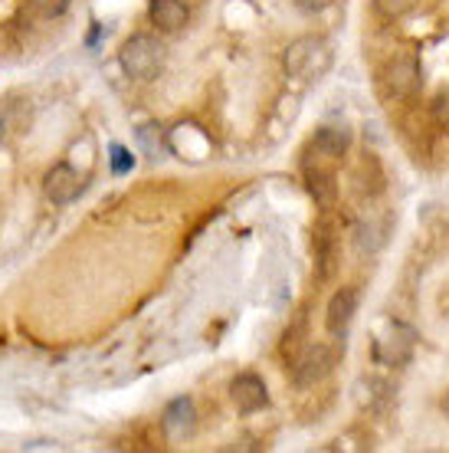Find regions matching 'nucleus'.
I'll use <instances>...</instances> for the list:
<instances>
[{"label": "nucleus", "instance_id": "nucleus-13", "mask_svg": "<svg viewBox=\"0 0 449 453\" xmlns=\"http://www.w3.org/2000/svg\"><path fill=\"white\" fill-rule=\"evenodd\" d=\"M410 349H414V339H410V332L400 329V326H393V332L387 339H377V355H381L387 365H404L410 358Z\"/></svg>", "mask_w": 449, "mask_h": 453}, {"label": "nucleus", "instance_id": "nucleus-6", "mask_svg": "<svg viewBox=\"0 0 449 453\" xmlns=\"http://www.w3.org/2000/svg\"><path fill=\"white\" fill-rule=\"evenodd\" d=\"M331 365H335V355H331L328 345L318 342L312 349H305V355L295 358V374H293L295 388H302V391L305 388H315L328 372H331Z\"/></svg>", "mask_w": 449, "mask_h": 453}, {"label": "nucleus", "instance_id": "nucleus-5", "mask_svg": "<svg viewBox=\"0 0 449 453\" xmlns=\"http://www.w3.org/2000/svg\"><path fill=\"white\" fill-rule=\"evenodd\" d=\"M351 148V132L345 125H325V128H318L308 142V155L315 158V165H322V168H331L338 161L348 155Z\"/></svg>", "mask_w": 449, "mask_h": 453}, {"label": "nucleus", "instance_id": "nucleus-18", "mask_svg": "<svg viewBox=\"0 0 449 453\" xmlns=\"http://www.w3.org/2000/svg\"><path fill=\"white\" fill-rule=\"evenodd\" d=\"M416 0H374V7L387 17V20H397V17H404L407 11H414Z\"/></svg>", "mask_w": 449, "mask_h": 453}, {"label": "nucleus", "instance_id": "nucleus-7", "mask_svg": "<svg viewBox=\"0 0 449 453\" xmlns=\"http://www.w3.org/2000/svg\"><path fill=\"white\" fill-rule=\"evenodd\" d=\"M230 397H233L236 411L243 414H253V411H263L270 404V391H266V381L259 374H236L233 385H230Z\"/></svg>", "mask_w": 449, "mask_h": 453}, {"label": "nucleus", "instance_id": "nucleus-8", "mask_svg": "<svg viewBox=\"0 0 449 453\" xmlns=\"http://www.w3.org/2000/svg\"><path fill=\"white\" fill-rule=\"evenodd\" d=\"M161 427L168 434V441L174 443L187 441L194 434V427H197V411H194L191 397H174L168 404V411H164V418H161Z\"/></svg>", "mask_w": 449, "mask_h": 453}, {"label": "nucleus", "instance_id": "nucleus-19", "mask_svg": "<svg viewBox=\"0 0 449 453\" xmlns=\"http://www.w3.org/2000/svg\"><path fill=\"white\" fill-rule=\"evenodd\" d=\"M293 4H295V11H302V13H322L331 0H293Z\"/></svg>", "mask_w": 449, "mask_h": 453}, {"label": "nucleus", "instance_id": "nucleus-14", "mask_svg": "<svg viewBox=\"0 0 449 453\" xmlns=\"http://www.w3.org/2000/svg\"><path fill=\"white\" fill-rule=\"evenodd\" d=\"M354 243H358V253H377L384 243V226L371 224V220H361L358 234H354Z\"/></svg>", "mask_w": 449, "mask_h": 453}, {"label": "nucleus", "instance_id": "nucleus-16", "mask_svg": "<svg viewBox=\"0 0 449 453\" xmlns=\"http://www.w3.org/2000/svg\"><path fill=\"white\" fill-rule=\"evenodd\" d=\"M109 161H112V174H118V178L135 168V155L125 145H109Z\"/></svg>", "mask_w": 449, "mask_h": 453}, {"label": "nucleus", "instance_id": "nucleus-9", "mask_svg": "<svg viewBox=\"0 0 449 453\" xmlns=\"http://www.w3.org/2000/svg\"><path fill=\"white\" fill-rule=\"evenodd\" d=\"M358 303H361V293L358 286H341L335 296H331V303H328V312H325V329L331 335L348 329V322L354 319L358 312Z\"/></svg>", "mask_w": 449, "mask_h": 453}, {"label": "nucleus", "instance_id": "nucleus-20", "mask_svg": "<svg viewBox=\"0 0 449 453\" xmlns=\"http://www.w3.org/2000/svg\"><path fill=\"white\" fill-rule=\"evenodd\" d=\"M433 112H437L439 125H446L449 128V96H439L437 105H433Z\"/></svg>", "mask_w": 449, "mask_h": 453}, {"label": "nucleus", "instance_id": "nucleus-21", "mask_svg": "<svg viewBox=\"0 0 449 453\" xmlns=\"http://www.w3.org/2000/svg\"><path fill=\"white\" fill-rule=\"evenodd\" d=\"M7 135H11V122H7V115H4V109H0V145L7 142Z\"/></svg>", "mask_w": 449, "mask_h": 453}, {"label": "nucleus", "instance_id": "nucleus-2", "mask_svg": "<svg viewBox=\"0 0 449 453\" xmlns=\"http://www.w3.org/2000/svg\"><path fill=\"white\" fill-rule=\"evenodd\" d=\"M164 59H168V50L151 34H135L132 40H125L118 53V63L132 80H155L164 69Z\"/></svg>", "mask_w": 449, "mask_h": 453}, {"label": "nucleus", "instance_id": "nucleus-4", "mask_svg": "<svg viewBox=\"0 0 449 453\" xmlns=\"http://www.w3.org/2000/svg\"><path fill=\"white\" fill-rule=\"evenodd\" d=\"M384 96L387 99H410L416 89L423 86V73H420V59L416 57H397L391 66L384 69Z\"/></svg>", "mask_w": 449, "mask_h": 453}, {"label": "nucleus", "instance_id": "nucleus-12", "mask_svg": "<svg viewBox=\"0 0 449 453\" xmlns=\"http://www.w3.org/2000/svg\"><path fill=\"white\" fill-rule=\"evenodd\" d=\"M46 197L53 201V204H69V201H76L79 188H82V181H79V174L69 165H57V168L46 171Z\"/></svg>", "mask_w": 449, "mask_h": 453}, {"label": "nucleus", "instance_id": "nucleus-10", "mask_svg": "<svg viewBox=\"0 0 449 453\" xmlns=\"http://www.w3.org/2000/svg\"><path fill=\"white\" fill-rule=\"evenodd\" d=\"M305 188H308L312 201L322 207V211H335V204H338L335 171L322 168V165H308V168H305Z\"/></svg>", "mask_w": 449, "mask_h": 453}, {"label": "nucleus", "instance_id": "nucleus-15", "mask_svg": "<svg viewBox=\"0 0 449 453\" xmlns=\"http://www.w3.org/2000/svg\"><path fill=\"white\" fill-rule=\"evenodd\" d=\"M27 4H30V11H34L36 17H43V20H57L69 7V0H27Z\"/></svg>", "mask_w": 449, "mask_h": 453}, {"label": "nucleus", "instance_id": "nucleus-17", "mask_svg": "<svg viewBox=\"0 0 449 453\" xmlns=\"http://www.w3.org/2000/svg\"><path fill=\"white\" fill-rule=\"evenodd\" d=\"M302 335H305V322L299 319L293 329L285 332V342H282V355H285L289 362H295V358H299V349H302Z\"/></svg>", "mask_w": 449, "mask_h": 453}, {"label": "nucleus", "instance_id": "nucleus-3", "mask_svg": "<svg viewBox=\"0 0 449 453\" xmlns=\"http://www.w3.org/2000/svg\"><path fill=\"white\" fill-rule=\"evenodd\" d=\"M331 211H325V217L315 224V266H318V280L322 283H331L338 276V266H341V250H338V224L331 220Z\"/></svg>", "mask_w": 449, "mask_h": 453}, {"label": "nucleus", "instance_id": "nucleus-1", "mask_svg": "<svg viewBox=\"0 0 449 453\" xmlns=\"http://www.w3.org/2000/svg\"><path fill=\"white\" fill-rule=\"evenodd\" d=\"M282 66L295 80H318L331 66V50L322 36H299L282 53Z\"/></svg>", "mask_w": 449, "mask_h": 453}, {"label": "nucleus", "instance_id": "nucleus-11", "mask_svg": "<svg viewBox=\"0 0 449 453\" xmlns=\"http://www.w3.org/2000/svg\"><path fill=\"white\" fill-rule=\"evenodd\" d=\"M148 13H151V23H155L157 30H164V34H178L191 20V11H187L184 0H151Z\"/></svg>", "mask_w": 449, "mask_h": 453}, {"label": "nucleus", "instance_id": "nucleus-22", "mask_svg": "<svg viewBox=\"0 0 449 453\" xmlns=\"http://www.w3.org/2000/svg\"><path fill=\"white\" fill-rule=\"evenodd\" d=\"M443 408H446V414H449V395H446V401H443Z\"/></svg>", "mask_w": 449, "mask_h": 453}]
</instances>
